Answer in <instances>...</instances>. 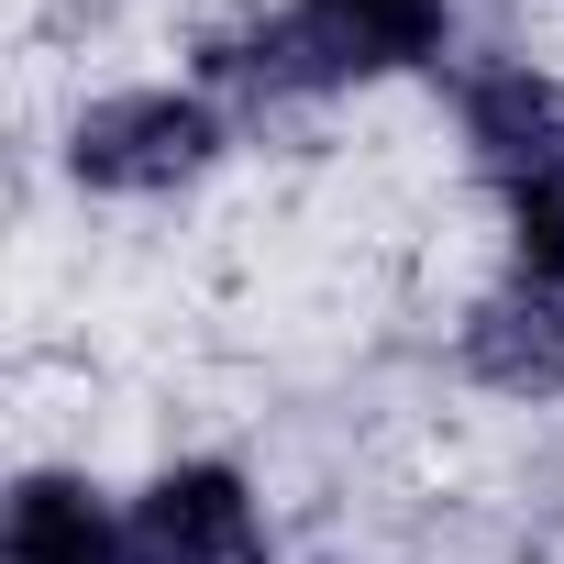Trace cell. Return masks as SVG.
I'll return each instance as SVG.
<instances>
[{
  "label": "cell",
  "mask_w": 564,
  "mask_h": 564,
  "mask_svg": "<svg viewBox=\"0 0 564 564\" xmlns=\"http://www.w3.org/2000/svg\"><path fill=\"white\" fill-rule=\"evenodd\" d=\"M221 144H232V111L210 89H166V78L100 89L67 111V177L100 199H177L221 166Z\"/></svg>",
  "instance_id": "obj_1"
},
{
  "label": "cell",
  "mask_w": 564,
  "mask_h": 564,
  "mask_svg": "<svg viewBox=\"0 0 564 564\" xmlns=\"http://www.w3.org/2000/svg\"><path fill=\"white\" fill-rule=\"evenodd\" d=\"M311 111L377 78H421L454 56V0H276Z\"/></svg>",
  "instance_id": "obj_2"
},
{
  "label": "cell",
  "mask_w": 564,
  "mask_h": 564,
  "mask_svg": "<svg viewBox=\"0 0 564 564\" xmlns=\"http://www.w3.org/2000/svg\"><path fill=\"white\" fill-rule=\"evenodd\" d=\"M133 553L144 564H276V520L243 465L177 454L133 487Z\"/></svg>",
  "instance_id": "obj_3"
},
{
  "label": "cell",
  "mask_w": 564,
  "mask_h": 564,
  "mask_svg": "<svg viewBox=\"0 0 564 564\" xmlns=\"http://www.w3.org/2000/svg\"><path fill=\"white\" fill-rule=\"evenodd\" d=\"M454 133H465V166L509 199L531 177H564V78L531 67V56H487L454 78Z\"/></svg>",
  "instance_id": "obj_4"
},
{
  "label": "cell",
  "mask_w": 564,
  "mask_h": 564,
  "mask_svg": "<svg viewBox=\"0 0 564 564\" xmlns=\"http://www.w3.org/2000/svg\"><path fill=\"white\" fill-rule=\"evenodd\" d=\"M454 366L465 388L509 399V410H553L564 399V300L531 289V276H498L454 311Z\"/></svg>",
  "instance_id": "obj_5"
},
{
  "label": "cell",
  "mask_w": 564,
  "mask_h": 564,
  "mask_svg": "<svg viewBox=\"0 0 564 564\" xmlns=\"http://www.w3.org/2000/svg\"><path fill=\"white\" fill-rule=\"evenodd\" d=\"M0 564H144L133 553V498L89 487L78 465H34L0 498Z\"/></svg>",
  "instance_id": "obj_6"
},
{
  "label": "cell",
  "mask_w": 564,
  "mask_h": 564,
  "mask_svg": "<svg viewBox=\"0 0 564 564\" xmlns=\"http://www.w3.org/2000/svg\"><path fill=\"white\" fill-rule=\"evenodd\" d=\"M188 89H210L232 122H289V111H311V89H300V56H289V23L265 12H221V23H199L188 34Z\"/></svg>",
  "instance_id": "obj_7"
},
{
  "label": "cell",
  "mask_w": 564,
  "mask_h": 564,
  "mask_svg": "<svg viewBox=\"0 0 564 564\" xmlns=\"http://www.w3.org/2000/svg\"><path fill=\"white\" fill-rule=\"evenodd\" d=\"M498 221H509V276H531V289H553V300H564V177L509 188V199H498Z\"/></svg>",
  "instance_id": "obj_8"
}]
</instances>
